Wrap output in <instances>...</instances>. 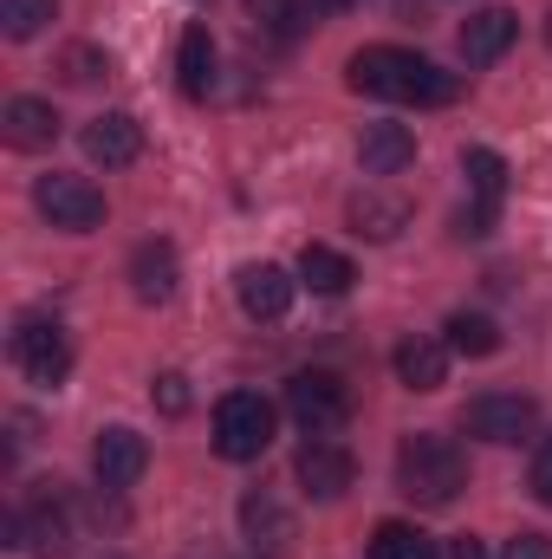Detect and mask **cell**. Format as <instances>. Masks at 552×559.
I'll return each instance as SVG.
<instances>
[{
	"mask_svg": "<svg viewBox=\"0 0 552 559\" xmlns=\"http://www.w3.org/2000/svg\"><path fill=\"white\" fill-rule=\"evenodd\" d=\"M345 85L364 92V98H384V105H429V111L461 98L455 72L429 66L422 52H404V46H364V52H351Z\"/></svg>",
	"mask_w": 552,
	"mask_h": 559,
	"instance_id": "obj_1",
	"label": "cell"
},
{
	"mask_svg": "<svg viewBox=\"0 0 552 559\" xmlns=\"http://www.w3.org/2000/svg\"><path fill=\"white\" fill-rule=\"evenodd\" d=\"M397 488L422 508H448L468 488V455L448 436H404L397 449Z\"/></svg>",
	"mask_w": 552,
	"mask_h": 559,
	"instance_id": "obj_2",
	"label": "cell"
},
{
	"mask_svg": "<svg viewBox=\"0 0 552 559\" xmlns=\"http://www.w3.org/2000/svg\"><path fill=\"white\" fill-rule=\"evenodd\" d=\"M72 527H79V508H72V495L59 488V481H39L13 514H7V547L13 554H39V559H52V554H65L72 547Z\"/></svg>",
	"mask_w": 552,
	"mask_h": 559,
	"instance_id": "obj_3",
	"label": "cell"
},
{
	"mask_svg": "<svg viewBox=\"0 0 552 559\" xmlns=\"http://www.w3.org/2000/svg\"><path fill=\"white\" fill-rule=\"evenodd\" d=\"M267 442H274V404L261 391H228L215 404V449L228 462H254L267 455Z\"/></svg>",
	"mask_w": 552,
	"mask_h": 559,
	"instance_id": "obj_4",
	"label": "cell"
},
{
	"mask_svg": "<svg viewBox=\"0 0 552 559\" xmlns=\"http://www.w3.org/2000/svg\"><path fill=\"white\" fill-rule=\"evenodd\" d=\"M286 411L299 417L305 436H338L351 417V384L338 371H292L286 378Z\"/></svg>",
	"mask_w": 552,
	"mask_h": 559,
	"instance_id": "obj_5",
	"label": "cell"
},
{
	"mask_svg": "<svg viewBox=\"0 0 552 559\" xmlns=\"http://www.w3.org/2000/svg\"><path fill=\"white\" fill-rule=\"evenodd\" d=\"M7 352H13V365H20L33 384H65V371H72V338H65V325L46 319V312H26V319L13 325Z\"/></svg>",
	"mask_w": 552,
	"mask_h": 559,
	"instance_id": "obj_6",
	"label": "cell"
},
{
	"mask_svg": "<svg viewBox=\"0 0 552 559\" xmlns=\"http://www.w3.org/2000/svg\"><path fill=\"white\" fill-rule=\"evenodd\" d=\"M33 209L52 222V228H65V235H92L98 222H105V189H92L85 176H39L33 182Z\"/></svg>",
	"mask_w": 552,
	"mask_h": 559,
	"instance_id": "obj_7",
	"label": "cell"
},
{
	"mask_svg": "<svg viewBox=\"0 0 552 559\" xmlns=\"http://www.w3.org/2000/svg\"><path fill=\"white\" fill-rule=\"evenodd\" d=\"M292 475H299V488H305L312 501H338V495L358 481V462H351L345 442H332V436H305V449L292 455Z\"/></svg>",
	"mask_w": 552,
	"mask_h": 559,
	"instance_id": "obj_8",
	"label": "cell"
},
{
	"mask_svg": "<svg viewBox=\"0 0 552 559\" xmlns=\"http://www.w3.org/2000/svg\"><path fill=\"white\" fill-rule=\"evenodd\" d=\"M143 468H149V442H143L131 423H111V429L92 442V475H98V488L124 495V488L143 481Z\"/></svg>",
	"mask_w": 552,
	"mask_h": 559,
	"instance_id": "obj_9",
	"label": "cell"
},
{
	"mask_svg": "<svg viewBox=\"0 0 552 559\" xmlns=\"http://www.w3.org/2000/svg\"><path fill=\"white\" fill-rule=\"evenodd\" d=\"M533 423H540L533 397H514V391H488L461 411V429L481 442H520V436H533Z\"/></svg>",
	"mask_w": 552,
	"mask_h": 559,
	"instance_id": "obj_10",
	"label": "cell"
},
{
	"mask_svg": "<svg viewBox=\"0 0 552 559\" xmlns=\"http://www.w3.org/2000/svg\"><path fill=\"white\" fill-rule=\"evenodd\" d=\"M85 156L92 163H105V169H131L143 156V124L131 111H105V118H92L85 124Z\"/></svg>",
	"mask_w": 552,
	"mask_h": 559,
	"instance_id": "obj_11",
	"label": "cell"
},
{
	"mask_svg": "<svg viewBox=\"0 0 552 559\" xmlns=\"http://www.w3.org/2000/svg\"><path fill=\"white\" fill-rule=\"evenodd\" d=\"M235 293H241V312L248 319H286V306H292V280H286V267H274V261H248L241 274H235Z\"/></svg>",
	"mask_w": 552,
	"mask_h": 559,
	"instance_id": "obj_12",
	"label": "cell"
},
{
	"mask_svg": "<svg viewBox=\"0 0 552 559\" xmlns=\"http://www.w3.org/2000/svg\"><path fill=\"white\" fill-rule=\"evenodd\" d=\"M514 39H520V13H507V7H481L461 20V59L468 66H494Z\"/></svg>",
	"mask_w": 552,
	"mask_h": 559,
	"instance_id": "obj_13",
	"label": "cell"
},
{
	"mask_svg": "<svg viewBox=\"0 0 552 559\" xmlns=\"http://www.w3.org/2000/svg\"><path fill=\"white\" fill-rule=\"evenodd\" d=\"M0 138L13 143V150H52V143H59V111H52L46 98H7Z\"/></svg>",
	"mask_w": 552,
	"mask_h": 559,
	"instance_id": "obj_14",
	"label": "cell"
},
{
	"mask_svg": "<svg viewBox=\"0 0 552 559\" xmlns=\"http://www.w3.org/2000/svg\"><path fill=\"white\" fill-rule=\"evenodd\" d=\"M176 280H182V261H176L169 241H143L137 254H131V293H137L143 306L176 299Z\"/></svg>",
	"mask_w": 552,
	"mask_h": 559,
	"instance_id": "obj_15",
	"label": "cell"
},
{
	"mask_svg": "<svg viewBox=\"0 0 552 559\" xmlns=\"http://www.w3.org/2000/svg\"><path fill=\"white\" fill-rule=\"evenodd\" d=\"M358 163H364V176H404L416 163V131L410 124H371L358 138Z\"/></svg>",
	"mask_w": 552,
	"mask_h": 559,
	"instance_id": "obj_16",
	"label": "cell"
},
{
	"mask_svg": "<svg viewBox=\"0 0 552 559\" xmlns=\"http://www.w3.org/2000/svg\"><path fill=\"white\" fill-rule=\"evenodd\" d=\"M404 222H410V202H404V195H384V189L351 195V228H358L364 241H397Z\"/></svg>",
	"mask_w": 552,
	"mask_h": 559,
	"instance_id": "obj_17",
	"label": "cell"
},
{
	"mask_svg": "<svg viewBox=\"0 0 552 559\" xmlns=\"http://www.w3.org/2000/svg\"><path fill=\"white\" fill-rule=\"evenodd\" d=\"M397 378H404V391H442L448 384V345L442 338H404L397 345Z\"/></svg>",
	"mask_w": 552,
	"mask_h": 559,
	"instance_id": "obj_18",
	"label": "cell"
},
{
	"mask_svg": "<svg viewBox=\"0 0 552 559\" xmlns=\"http://www.w3.org/2000/svg\"><path fill=\"white\" fill-rule=\"evenodd\" d=\"M345 0H248V13L267 26V33H279V39H299L305 26H319L325 13H338Z\"/></svg>",
	"mask_w": 552,
	"mask_h": 559,
	"instance_id": "obj_19",
	"label": "cell"
},
{
	"mask_svg": "<svg viewBox=\"0 0 552 559\" xmlns=\"http://www.w3.org/2000/svg\"><path fill=\"white\" fill-rule=\"evenodd\" d=\"M176 85H182V98H208L215 92V39H208V26L182 33V46H176Z\"/></svg>",
	"mask_w": 552,
	"mask_h": 559,
	"instance_id": "obj_20",
	"label": "cell"
},
{
	"mask_svg": "<svg viewBox=\"0 0 552 559\" xmlns=\"http://www.w3.org/2000/svg\"><path fill=\"white\" fill-rule=\"evenodd\" d=\"M241 527H248L254 547H286L292 540V514H286V501H279L274 488H254L241 501Z\"/></svg>",
	"mask_w": 552,
	"mask_h": 559,
	"instance_id": "obj_21",
	"label": "cell"
},
{
	"mask_svg": "<svg viewBox=\"0 0 552 559\" xmlns=\"http://www.w3.org/2000/svg\"><path fill=\"white\" fill-rule=\"evenodd\" d=\"M299 280H305L312 293H332V299H338V293H351L358 267H351L338 248H325V241H305V248H299Z\"/></svg>",
	"mask_w": 552,
	"mask_h": 559,
	"instance_id": "obj_22",
	"label": "cell"
},
{
	"mask_svg": "<svg viewBox=\"0 0 552 559\" xmlns=\"http://www.w3.org/2000/svg\"><path fill=\"white\" fill-rule=\"evenodd\" d=\"M448 352H461V358H494V352H501V325H494L488 312H455V319H448Z\"/></svg>",
	"mask_w": 552,
	"mask_h": 559,
	"instance_id": "obj_23",
	"label": "cell"
},
{
	"mask_svg": "<svg viewBox=\"0 0 552 559\" xmlns=\"http://www.w3.org/2000/svg\"><path fill=\"white\" fill-rule=\"evenodd\" d=\"M371 559H435V540L422 527H410V521H384L371 534Z\"/></svg>",
	"mask_w": 552,
	"mask_h": 559,
	"instance_id": "obj_24",
	"label": "cell"
},
{
	"mask_svg": "<svg viewBox=\"0 0 552 559\" xmlns=\"http://www.w3.org/2000/svg\"><path fill=\"white\" fill-rule=\"evenodd\" d=\"M461 169H468V182H475L481 202H501V195H507V156H501V150L475 143V150H461Z\"/></svg>",
	"mask_w": 552,
	"mask_h": 559,
	"instance_id": "obj_25",
	"label": "cell"
},
{
	"mask_svg": "<svg viewBox=\"0 0 552 559\" xmlns=\"http://www.w3.org/2000/svg\"><path fill=\"white\" fill-rule=\"evenodd\" d=\"M52 13H59V0H0V33L7 39H33Z\"/></svg>",
	"mask_w": 552,
	"mask_h": 559,
	"instance_id": "obj_26",
	"label": "cell"
},
{
	"mask_svg": "<svg viewBox=\"0 0 552 559\" xmlns=\"http://www.w3.org/2000/svg\"><path fill=\"white\" fill-rule=\"evenodd\" d=\"M111 72V52H98V46H65V79L72 85H98Z\"/></svg>",
	"mask_w": 552,
	"mask_h": 559,
	"instance_id": "obj_27",
	"label": "cell"
},
{
	"mask_svg": "<svg viewBox=\"0 0 552 559\" xmlns=\"http://www.w3.org/2000/svg\"><path fill=\"white\" fill-rule=\"evenodd\" d=\"M149 397L163 404V417H182V411H189V378H182V371H163Z\"/></svg>",
	"mask_w": 552,
	"mask_h": 559,
	"instance_id": "obj_28",
	"label": "cell"
},
{
	"mask_svg": "<svg viewBox=\"0 0 552 559\" xmlns=\"http://www.w3.org/2000/svg\"><path fill=\"white\" fill-rule=\"evenodd\" d=\"M501 559H552V540H547V534H514Z\"/></svg>",
	"mask_w": 552,
	"mask_h": 559,
	"instance_id": "obj_29",
	"label": "cell"
},
{
	"mask_svg": "<svg viewBox=\"0 0 552 559\" xmlns=\"http://www.w3.org/2000/svg\"><path fill=\"white\" fill-rule=\"evenodd\" d=\"M533 495L552 508V436L540 442V455H533Z\"/></svg>",
	"mask_w": 552,
	"mask_h": 559,
	"instance_id": "obj_30",
	"label": "cell"
},
{
	"mask_svg": "<svg viewBox=\"0 0 552 559\" xmlns=\"http://www.w3.org/2000/svg\"><path fill=\"white\" fill-rule=\"evenodd\" d=\"M448 559H488V554H481V540H475V534H461V540L448 547Z\"/></svg>",
	"mask_w": 552,
	"mask_h": 559,
	"instance_id": "obj_31",
	"label": "cell"
},
{
	"mask_svg": "<svg viewBox=\"0 0 552 559\" xmlns=\"http://www.w3.org/2000/svg\"><path fill=\"white\" fill-rule=\"evenodd\" d=\"M547 46H552V13H547Z\"/></svg>",
	"mask_w": 552,
	"mask_h": 559,
	"instance_id": "obj_32",
	"label": "cell"
}]
</instances>
